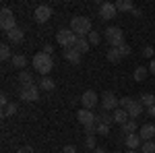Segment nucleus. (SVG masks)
Returning a JSON list of instances; mask_svg holds the SVG:
<instances>
[{
    "instance_id": "nucleus-30",
    "label": "nucleus",
    "mask_w": 155,
    "mask_h": 153,
    "mask_svg": "<svg viewBox=\"0 0 155 153\" xmlns=\"http://www.w3.org/2000/svg\"><path fill=\"white\" fill-rule=\"evenodd\" d=\"M87 39H89V44H91V46H97L101 37H99V33H97V31H91V33L87 35Z\"/></svg>"
},
{
    "instance_id": "nucleus-37",
    "label": "nucleus",
    "mask_w": 155,
    "mask_h": 153,
    "mask_svg": "<svg viewBox=\"0 0 155 153\" xmlns=\"http://www.w3.org/2000/svg\"><path fill=\"white\" fill-rule=\"evenodd\" d=\"M85 132H87V135H95L97 126H95V124H89V126H85Z\"/></svg>"
},
{
    "instance_id": "nucleus-8",
    "label": "nucleus",
    "mask_w": 155,
    "mask_h": 153,
    "mask_svg": "<svg viewBox=\"0 0 155 153\" xmlns=\"http://www.w3.org/2000/svg\"><path fill=\"white\" fill-rule=\"evenodd\" d=\"M116 12H118V8H116V4H114V2H101V4H99V17H101L104 21L114 19V17H116Z\"/></svg>"
},
{
    "instance_id": "nucleus-29",
    "label": "nucleus",
    "mask_w": 155,
    "mask_h": 153,
    "mask_svg": "<svg viewBox=\"0 0 155 153\" xmlns=\"http://www.w3.org/2000/svg\"><path fill=\"white\" fill-rule=\"evenodd\" d=\"M141 153H155V141H147L141 145Z\"/></svg>"
},
{
    "instance_id": "nucleus-19",
    "label": "nucleus",
    "mask_w": 155,
    "mask_h": 153,
    "mask_svg": "<svg viewBox=\"0 0 155 153\" xmlns=\"http://www.w3.org/2000/svg\"><path fill=\"white\" fill-rule=\"evenodd\" d=\"M12 66H17L19 71H25V66H27V56L15 54V56H12Z\"/></svg>"
},
{
    "instance_id": "nucleus-31",
    "label": "nucleus",
    "mask_w": 155,
    "mask_h": 153,
    "mask_svg": "<svg viewBox=\"0 0 155 153\" xmlns=\"http://www.w3.org/2000/svg\"><path fill=\"white\" fill-rule=\"evenodd\" d=\"M116 50L120 52V56H122V58H124V56H130V46H128V44H122V46L116 48Z\"/></svg>"
},
{
    "instance_id": "nucleus-39",
    "label": "nucleus",
    "mask_w": 155,
    "mask_h": 153,
    "mask_svg": "<svg viewBox=\"0 0 155 153\" xmlns=\"http://www.w3.org/2000/svg\"><path fill=\"white\" fill-rule=\"evenodd\" d=\"M19 153H35V151H33V147L25 145V147H21V149H19Z\"/></svg>"
},
{
    "instance_id": "nucleus-7",
    "label": "nucleus",
    "mask_w": 155,
    "mask_h": 153,
    "mask_svg": "<svg viewBox=\"0 0 155 153\" xmlns=\"http://www.w3.org/2000/svg\"><path fill=\"white\" fill-rule=\"evenodd\" d=\"M19 95H21V99L23 101H37L39 99V87L37 85H25V87H21V91H19Z\"/></svg>"
},
{
    "instance_id": "nucleus-5",
    "label": "nucleus",
    "mask_w": 155,
    "mask_h": 153,
    "mask_svg": "<svg viewBox=\"0 0 155 153\" xmlns=\"http://www.w3.org/2000/svg\"><path fill=\"white\" fill-rule=\"evenodd\" d=\"M77 39H79V37L74 35L71 29H60L58 33H56V42H58V44L64 48V50H68V48H74Z\"/></svg>"
},
{
    "instance_id": "nucleus-23",
    "label": "nucleus",
    "mask_w": 155,
    "mask_h": 153,
    "mask_svg": "<svg viewBox=\"0 0 155 153\" xmlns=\"http://www.w3.org/2000/svg\"><path fill=\"white\" fill-rule=\"evenodd\" d=\"M89 39H85V37H79L77 39V44H74V50H79L81 54H85V52H89Z\"/></svg>"
},
{
    "instance_id": "nucleus-17",
    "label": "nucleus",
    "mask_w": 155,
    "mask_h": 153,
    "mask_svg": "<svg viewBox=\"0 0 155 153\" xmlns=\"http://www.w3.org/2000/svg\"><path fill=\"white\" fill-rule=\"evenodd\" d=\"M6 37H8V42H12V44H21V42H23V37H25V33H23V29H21V27H15L12 31L6 33Z\"/></svg>"
},
{
    "instance_id": "nucleus-6",
    "label": "nucleus",
    "mask_w": 155,
    "mask_h": 153,
    "mask_svg": "<svg viewBox=\"0 0 155 153\" xmlns=\"http://www.w3.org/2000/svg\"><path fill=\"white\" fill-rule=\"evenodd\" d=\"M118 106H120V99L112 91H106L101 95V110L104 112H114V110H118Z\"/></svg>"
},
{
    "instance_id": "nucleus-32",
    "label": "nucleus",
    "mask_w": 155,
    "mask_h": 153,
    "mask_svg": "<svg viewBox=\"0 0 155 153\" xmlns=\"http://www.w3.org/2000/svg\"><path fill=\"white\" fill-rule=\"evenodd\" d=\"M85 145H87L89 149H93V151H95V149H97V145H95V137H93V135H87V139H85Z\"/></svg>"
},
{
    "instance_id": "nucleus-34",
    "label": "nucleus",
    "mask_w": 155,
    "mask_h": 153,
    "mask_svg": "<svg viewBox=\"0 0 155 153\" xmlns=\"http://www.w3.org/2000/svg\"><path fill=\"white\" fill-rule=\"evenodd\" d=\"M143 56H145V58H151V56H155V48L145 46V48H143Z\"/></svg>"
},
{
    "instance_id": "nucleus-12",
    "label": "nucleus",
    "mask_w": 155,
    "mask_h": 153,
    "mask_svg": "<svg viewBox=\"0 0 155 153\" xmlns=\"http://www.w3.org/2000/svg\"><path fill=\"white\" fill-rule=\"evenodd\" d=\"M126 112H128V116H130V120H137V118L141 116L145 112V106L139 101V99H132V104L128 108H126Z\"/></svg>"
},
{
    "instance_id": "nucleus-21",
    "label": "nucleus",
    "mask_w": 155,
    "mask_h": 153,
    "mask_svg": "<svg viewBox=\"0 0 155 153\" xmlns=\"http://www.w3.org/2000/svg\"><path fill=\"white\" fill-rule=\"evenodd\" d=\"M54 87H56V83L52 81L50 77H41V79H39V89H41V91H52Z\"/></svg>"
},
{
    "instance_id": "nucleus-43",
    "label": "nucleus",
    "mask_w": 155,
    "mask_h": 153,
    "mask_svg": "<svg viewBox=\"0 0 155 153\" xmlns=\"http://www.w3.org/2000/svg\"><path fill=\"white\" fill-rule=\"evenodd\" d=\"M93 153H107V151H106V149H101V147H97V149H95Z\"/></svg>"
},
{
    "instance_id": "nucleus-9",
    "label": "nucleus",
    "mask_w": 155,
    "mask_h": 153,
    "mask_svg": "<svg viewBox=\"0 0 155 153\" xmlns=\"http://www.w3.org/2000/svg\"><path fill=\"white\" fill-rule=\"evenodd\" d=\"M33 17H35L37 23L50 21V19H52V6H50V4H39V6L35 8V12H33Z\"/></svg>"
},
{
    "instance_id": "nucleus-38",
    "label": "nucleus",
    "mask_w": 155,
    "mask_h": 153,
    "mask_svg": "<svg viewBox=\"0 0 155 153\" xmlns=\"http://www.w3.org/2000/svg\"><path fill=\"white\" fill-rule=\"evenodd\" d=\"M62 153H77V147L74 145H66V147H62Z\"/></svg>"
},
{
    "instance_id": "nucleus-20",
    "label": "nucleus",
    "mask_w": 155,
    "mask_h": 153,
    "mask_svg": "<svg viewBox=\"0 0 155 153\" xmlns=\"http://www.w3.org/2000/svg\"><path fill=\"white\" fill-rule=\"evenodd\" d=\"M116 4V8L122 12H132L134 11V4H132L130 0H118V2H114Z\"/></svg>"
},
{
    "instance_id": "nucleus-24",
    "label": "nucleus",
    "mask_w": 155,
    "mask_h": 153,
    "mask_svg": "<svg viewBox=\"0 0 155 153\" xmlns=\"http://www.w3.org/2000/svg\"><path fill=\"white\" fill-rule=\"evenodd\" d=\"M139 101H141L145 108H151V106H155V95L153 93H143L139 97Z\"/></svg>"
},
{
    "instance_id": "nucleus-33",
    "label": "nucleus",
    "mask_w": 155,
    "mask_h": 153,
    "mask_svg": "<svg viewBox=\"0 0 155 153\" xmlns=\"http://www.w3.org/2000/svg\"><path fill=\"white\" fill-rule=\"evenodd\" d=\"M17 114V104H8L4 108V116H15Z\"/></svg>"
},
{
    "instance_id": "nucleus-4",
    "label": "nucleus",
    "mask_w": 155,
    "mask_h": 153,
    "mask_svg": "<svg viewBox=\"0 0 155 153\" xmlns=\"http://www.w3.org/2000/svg\"><path fill=\"white\" fill-rule=\"evenodd\" d=\"M0 27L8 33L12 31L15 27H17V19H15V12L11 8H6V6H2V11H0Z\"/></svg>"
},
{
    "instance_id": "nucleus-1",
    "label": "nucleus",
    "mask_w": 155,
    "mask_h": 153,
    "mask_svg": "<svg viewBox=\"0 0 155 153\" xmlns=\"http://www.w3.org/2000/svg\"><path fill=\"white\" fill-rule=\"evenodd\" d=\"M33 68H35L41 77H48V72L54 68V58L46 54V52H37L33 56Z\"/></svg>"
},
{
    "instance_id": "nucleus-2",
    "label": "nucleus",
    "mask_w": 155,
    "mask_h": 153,
    "mask_svg": "<svg viewBox=\"0 0 155 153\" xmlns=\"http://www.w3.org/2000/svg\"><path fill=\"white\" fill-rule=\"evenodd\" d=\"M71 31L77 37H87L93 29H91V21L87 17H72L71 19Z\"/></svg>"
},
{
    "instance_id": "nucleus-22",
    "label": "nucleus",
    "mask_w": 155,
    "mask_h": 153,
    "mask_svg": "<svg viewBox=\"0 0 155 153\" xmlns=\"http://www.w3.org/2000/svg\"><path fill=\"white\" fill-rule=\"evenodd\" d=\"M147 75H149V68H147V66H137V71H134V81L143 83L145 79H147Z\"/></svg>"
},
{
    "instance_id": "nucleus-13",
    "label": "nucleus",
    "mask_w": 155,
    "mask_h": 153,
    "mask_svg": "<svg viewBox=\"0 0 155 153\" xmlns=\"http://www.w3.org/2000/svg\"><path fill=\"white\" fill-rule=\"evenodd\" d=\"M139 135H141L143 143L153 141V139H155V124H143V126L139 128Z\"/></svg>"
},
{
    "instance_id": "nucleus-42",
    "label": "nucleus",
    "mask_w": 155,
    "mask_h": 153,
    "mask_svg": "<svg viewBox=\"0 0 155 153\" xmlns=\"http://www.w3.org/2000/svg\"><path fill=\"white\" fill-rule=\"evenodd\" d=\"M149 72H153V75H155V58L151 60V64H149Z\"/></svg>"
},
{
    "instance_id": "nucleus-36",
    "label": "nucleus",
    "mask_w": 155,
    "mask_h": 153,
    "mask_svg": "<svg viewBox=\"0 0 155 153\" xmlns=\"http://www.w3.org/2000/svg\"><path fill=\"white\" fill-rule=\"evenodd\" d=\"M97 132H99V135H104V137H106L107 132H110V126H106V124H97Z\"/></svg>"
},
{
    "instance_id": "nucleus-27",
    "label": "nucleus",
    "mask_w": 155,
    "mask_h": 153,
    "mask_svg": "<svg viewBox=\"0 0 155 153\" xmlns=\"http://www.w3.org/2000/svg\"><path fill=\"white\" fill-rule=\"evenodd\" d=\"M106 56H107V60H110V62H120V60H122V56H120V52L116 50V48H110Z\"/></svg>"
},
{
    "instance_id": "nucleus-26",
    "label": "nucleus",
    "mask_w": 155,
    "mask_h": 153,
    "mask_svg": "<svg viewBox=\"0 0 155 153\" xmlns=\"http://www.w3.org/2000/svg\"><path fill=\"white\" fill-rule=\"evenodd\" d=\"M112 122H114V116H112L110 112H104V114L97 116V124H106V126H110Z\"/></svg>"
},
{
    "instance_id": "nucleus-25",
    "label": "nucleus",
    "mask_w": 155,
    "mask_h": 153,
    "mask_svg": "<svg viewBox=\"0 0 155 153\" xmlns=\"http://www.w3.org/2000/svg\"><path fill=\"white\" fill-rule=\"evenodd\" d=\"M137 128H139L137 120H128L126 124H122V132H124V135H132V132H134Z\"/></svg>"
},
{
    "instance_id": "nucleus-11",
    "label": "nucleus",
    "mask_w": 155,
    "mask_h": 153,
    "mask_svg": "<svg viewBox=\"0 0 155 153\" xmlns=\"http://www.w3.org/2000/svg\"><path fill=\"white\" fill-rule=\"evenodd\" d=\"M77 118H79V122L83 124V126H89V124H97V116L91 112V110H79L77 112Z\"/></svg>"
},
{
    "instance_id": "nucleus-40",
    "label": "nucleus",
    "mask_w": 155,
    "mask_h": 153,
    "mask_svg": "<svg viewBox=\"0 0 155 153\" xmlns=\"http://www.w3.org/2000/svg\"><path fill=\"white\" fill-rule=\"evenodd\" d=\"M41 52H46V54H50V56H52V52H54V48H52V46H44V50H41Z\"/></svg>"
},
{
    "instance_id": "nucleus-28",
    "label": "nucleus",
    "mask_w": 155,
    "mask_h": 153,
    "mask_svg": "<svg viewBox=\"0 0 155 153\" xmlns=\"http://www.w3.org/2000/svg\"><path fill=\"white\" fill-rule=\"evenodd\" d=\"M0 58L2 60H12L11 58V46H8V44H2V46H0Z\"/></svg>"
},
{
    "instance_id": "nucleus-16",
    "label": "nucleus",
    "mask_w": 155,
    "mask_h": 153,
    "mask_svg": "<svg viewBox=\"0 0 155 153\" xmlns=\"http://www.w3.org/2000/svg\"><path fill=\"white\" fill-rule=\"evenodd\" d=\"M112 116H114V122H116V124H120V126L128 122V112H126V110H122V108L114 110V112H112Z\"/></svg>"
},
{
    "instance_id": "nucleus-44",
    "label": "nucleus",
    "mask_w": 155,
    "mask_h": 153,
    "mask_svg": "<svg viewBox=\"0 0 155 153\" xmlns=\"http://www.w3.org/2000/svg\"><path fill=\"white\" fill-rule=\"evenodd\" d=\"M126 153H141V151H137V149H128Z\"/></svg>"
},
{
    "instance_id": "nucleus-18",
    "label": "nucleus",
    "mask_w": 155,
    "mask_h": 153,
    "mask_svg": "<svg viewBox=\"0 0 155 153\" xmlns=\"http://www.w3.org/2000/svg\"><path fill=\"white\" fill-rule=\"evenodd\" d=\"M19 83H21V87H25V85H33V72L31 71H21L19 72Z\"/></svg>"
},
{
    "instance_id": "nucleus-10",
    "label": "nucleus",
    "mask_w": 155,
    "mask_h": 153,
    "mask_svg": "<svg viewBox=\"0 0 155 153\" xmlns=\"http://www.w3.org/2000/svg\"><path fill=\"white\" fill-rule=\"evenodd\" d=\"M97 101H99V97H97V93L95 91H85L83 95H81V104H83V108L85 110H93V108L97 106Z\"/></svg>"
},
{
    "instance_id": "nucleus-41",
    "label": "nucleus",
    "mask_w": 155,
    "mask_h": 153,
    "mask_svg": "<svg viewBox=\"0 0 155 153\" xmlns=\"http://www.w3.org/2000/svg\"><path fill=\"white\" fill-rule=\"evenodd\" d=\"M147 116H153V118H155V106L147 108Z\"/></svg>"
},
{
    "instance_id": "nucleus-15",
    "label": "nucleus",
    "mask_w": 155,
    "mask_h": 153,
    "mask_svg": "<svg viewBox=\"0 0 155 153\" xmlns=\"http://www.w3.org/2000/svg\"><path fill=\"white\" fill-rule=\"evenodd\" d=\"M141 145H143V139H141L139 132L126 135V147H128V149H141Z\"/></svg>"
},
{
    "instance_id": "nucleus-14",
    "label": "nucleus",
    "mask_w": 155,
    "mask_h": 153,
    "mask_svg": "<svg viewBox=\"0 0 155 153\" xmlns=\"http://www.w3.org/2000/svg\"><path fill=\"white\" fill-rule=\"evenodd\" d=\"M64 58L68 60L71 64H81V58H83V54L79 52V50H74V48H68V50H64Z\"/></svg>"
},
{
    "instance_id": "nucleus-3",
    "label": "nucleus",
    "mask_w": 155,
    "mask_h": 153,
    "mask_svg": "<svg viewBox=\"0 0 155 153\" xmlns=\"http://www.w3.org/2000/svg\"><path fill=\"white\" fill-rule=\"evenodd\" d=\"M104 35H106V42L110 44V48H120L122 44H126L124 42V31L120 27H107L104 31Z\"/></svg>"
},
{
    "instance_id": "nucleus-35",
    "label": "nucleus",
    "mask_w": 155,
    "mask_h": 153,
    "mask_svg": "<svg viewBox=\"0 0 155 153\" xmlns=\"http://www.w3.org/2000/svg\"><path fill=\"white\" fill-rule=\"evenodd\" d=\"M130 104H132V97H128V95L120 99V108H122V110H126V108L130 106Z\"/></svg>"
}]
</instances>
